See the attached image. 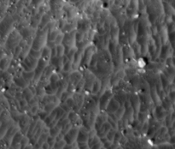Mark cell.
I'll return each mask as SVG.
<instances>
[{"mask_svg":"<svg viewBox=\"0 0 175 149\" xmlns=\"http://www.w3.org/2000/svg\"><path fill=\"white\" fill-rule=\"evenodd\" d=\"M38 64V60L35 59L32 56L28 55L22 63V66L26 72H33L35 71Z\"/></svg>","mask_w":175,"mask_h":149,"instance_id":"6da1fadb","label":"cell"},{"mask_svg":"<svg viewBox=\"0 0 175 149\" xmlns=\"http://www.w3.org/2000/svg\"><path fill=\"white\" fill-rule=\"evenodd\" d=\"M114 97V93L112 92V89L107 90L99 98V108L101 111H106L107 107L111 101V100Z\"/></svg>","mask_w":175,"mask_h":149,"instance_id":"7a4b0ae2","label":"cell"},{"mask_svg":"<svg viewBox=\"0 0 175 149\" xmlns=\"http://www.w3.org/2000/svg\"><path fill=\"white\" fill-rule=\"evenodd\" d=\"M174 57V49L171 45V44H166L163 45L161 48L159 58L162 61H167V59Z\"/></svg>","mask_w":175,"mask_h":149,"instance_id":"3957f363","label":"cell"},{"mask_svg":"<svg viewBox=\"0 0 175 149\" xmlns=\"http://www.w3.org/2000/svg\"><path fill=\"white\" fill-rule=\"evenodd\" d=\"M139 11V2L138 1H131L128 4V7L126 9V15L128 17V19L133 20Z\"/></svg>","mask_w":175,"mask_h":149,"instance_id":"277c9868","label":"cell"},{"mask_svg":"<svg viewBox=\"0 0 175 149\" xmlns=\"http://www.w3.org/2000/svg\"><path fill=\"white\" fill-rule=\"evenodd\" d=\"M91 22L88 18H82L78 19V24H77V32L82 33V34H87L92 28H91Z\"/></svg>","mask_w":175,"mask_h":149,"instance_id":"5b68a950","label":"cell"},{"mask_svg":"<svg viewBox=\"0 0 175 149\" xmlns=\"http://www.w3.org/2000/svg\"><path fill=\"white\" fill-rule=\"evenodd\" d=\"M79 132V129L78 128L73 127L70 131H69V132L65 135L63 140L66 142L67 144H73L74 142L78 139Z\"/></svg>","mask_w":175,"mask_h":149,"instance_id":"8992f818","label":"cell"},{"mask_svg":"<svg viewBox=\"0 0 175 149\" xmlns=\"http://www.w3.org/2000/svg\"><path fill=\"white\" fill-rule=\"evenodd\" d=\"M140 98L139 95H137L134 93H130V102H131V106L134 111V113L136 116H138L137 114L139 113L140 107H141V102H140Z\"/></svg>","mask_w":175,"mask_h":149,"instance_id":"52a82bcc","label":"cell"},{"mask_svg":"<svg viewBox=\"0 0 175 149\" xmlns=\"http://www.w3.org/2000/svg\"><path fill=\"white\" fill-rule=\"evenodd\" d=\"M126 75V72L124 70H120L119 71H117L116 73L112 74L111 76V86L112 87H116L119 85V83L123 80V78Z\"/></svg>","mask_w":175,"mask_h":149,"instance_id":"ba28073f","label":"cell"},{"mask_svg":"<svg viewBox=\"0 0 175 149\" xmlns=\"http://www.w3.org/2000/svg\"><path fill=\"white\" fill-rule=\"evenodd\" d=\"M108 114H107L105 112L99 113V115L98 116V117L96 119V123H95V126H94L95 129H94L98 131L105 123L108 122Z\"/></svg>","mask_w":175,"mask_h":149,"instance_id":"9c48e42d","label":"cell"},{"mask_svg":"<svg viewBox=\"0 0 175 149\" xmlns=\"http://www.w3.org/2000/svg\"><path fill=\"white\" fill-rule=\"evenodd\" d=\"M89 138H90V130H88L86 128H85L83 126L82 128L79 129V132L77 142H78V143L86 142H88Z\"/></svg>","mask_w":175,"mask_h":149,"instance_id":"30bf717a","label":"cell"},{"mask_svg":"<svg viewBox=\"0 0 175 149\" xmlns=\"http://www.w3.org/2000/svg\"><path fill=\"white\" fill-rule=\"evenodd\" d=\"M83 74L81 72L76 70V71H73L70 74V79H69V83L73 84V86H77L79 84V82L83 79Z\"/></svg>","mask_w":175,"mask_h":149,"instance_id":"8fae6325","label":"cell"},{"mask_svg":"<svg viewBox=\"0 0 175 149\" xmlns=\"http://www.w3.org/2000/svg\"><path fill=\"white\" fill-rule=\"evenodd\" d=\"M20 127L22 128V133H28V128L30 126L29 124V117L26 115H22V116H20Z\"/></svg>","mask_w":175,"mask_h":149,"instance_id":"7c38bea8","label":"cell"},{"mask_svg":"<svg viewBox=\"0 0 175 149\" xmlns=\"http://www.w3.org/2000/svg\"><path fill=\"white\" fill-rule=\"evenodd\" d=\"M121 106H120V104L116 100V99L114 97L112 100H111V101L109 102V104H108V107H107V112L108 113H115V112L118 111V109Z\"/></svg>","mask_w":175,"mask_h":149,"instance_id":"4fadbf2b","label":"cell"},{"mask_svg":"<svg viewBox=\"0 0 175 149\" xmlns=\"http://www.w3.org/2000/svg\"><path fill=\"white\" fill-rule=\"evenodd\" d=\"M63 58H59V57H56L51 58L50 60V64L57 70H63Z\"/></svg>","mask_w":175,"mask_h":149,"instance_id":"5bb4252c","label":"cell"},{"mask_svg":"<svg viewBox=\"0 0 175 149\" xmlns=\"http://www.w3.org/2000/svg\"><path fill=\"white\" fill-rule=\"evenodd\" d=\"M13 80H14V82L16 87H21V88H25V89L28 88V82L26 81V80L23 78L22 75H16L13 78Z\"/></svg>","mask_w":175,"mask_h":149,"instance_id":"9a60e30c","label":"cell"},{"mask_svg":"<svg viewBox=\"0 0 175 149\" xmlns=\"http://www.w3.org/2000/svg\"><path fill=\"white\" fill-rule=\"evenodd\" d=\"M155 115L156 119L161 121V120H163L164 118H166V116H168V112L162 106H157L155 110Z\"/></svg>","mask_w":175,"mask_h":149,"instance_id":"2e32d148","label":"cell"},{"mask_svg":"<svg viewBox=\"0 0 175 149\" xmlns=\"http://www.w3.org/2000/svg\"><path fill=\"white\" fill-rule=\"evenodd\" d=\"M51 22V15L45 13L42 16V20H41V23L38 27V30H43Z\"/></svg>","mask_w":175,"mask_h":149,"instance_id":"e0dca14e","label":"cell"},{"mask_svg":"<svg viewBox=\"0 0 175 149\" xmlns=\"http://www.w3.org/2000/svg\"><path fill=\"white\" fill-rule=\"evenodd\" d=\"M150 96L152 98V100H153L154 104H155L157 106H161L162 100V99H161V97H160V95H159L155 87H152L150 88Z\"/></svg>","mask_w":175,"mask_h":149,"instance_id":"ac0fdd59","label":"cell"},{"mask_svg":"<svg viewBox=\"0 0 175 149\" xmlns=\"http://www.w3.org/2000/svg\"><path fill=\"white\" fill-rule=\"evenodd\" d=\"M111 129H112V127H111V125L107 122V123H105L101 127V129L98 130V131H97L98 132V137H104V136H107V135L108 134V132L111 130Z\"/></svg>","mask_w":175,"mask_h":149,"instance_id":"d6986e66","label":"cell"},{"mask_svg":"<svg viewBox=\"0 0 175 149\" xmlns=\"http://www.w3.org/2000/svg\"><path fill=\"white\" fill-rule=\"evenodd\" d=\"M101 89H102V81L99 78H98L95 81V82H94V84L92 86V93H91L92 95H98L100 91H101Z\"/></svg>","mask_w":175,"mask_h":149,"instance_id":"ffe728a7","label":"cell"},{"mask_svg":"<svg viewBox=\"0 0 175 149\" xmlns=\"http://www.w3.org/2000/svg\"><path fill=\"white\" fill-rule=\"evenodd\" d=\"M41 59L50 62L51 60V49L49 48L48 46H45L43 50H42V58Z\"/></svg>","mask_w":175,"mask_h":149,"instance_id":"44dd1931","label":"cell"},{"mask_svg":"<svg viewBox=\"0 0 175 149\" xmlns=\"http://www.w3.org/2000/svg\"><path fill=\"white\" fill-rule=\"evenodd\" d=\"M23 94V98L29 103L34 98V93H33V91H31V89L29 87L24 89V91L22 92Z\"/></svg>","mask_w":175,"mask_h":149,"instance_id":"7402d4cb","label":"cell"},{"mask_svg":"<svg viewBox=\"0 0 175 149\" xmlns=\"http://www.w3.org/2000/svg\"><path fill=\"white\" fill-rule=\"evenodd\" d=\"M61 33H62V30H60L59 28L49 32V33H48V41H49V42H55L56 39L57 38V36H58Z\"/></svg>","mask_w":175,"mask_h":149,"instance_id":"603a6c76","label":"cell"},{"mask_svg":"<svg viewBox=\"0 0 175 149\" xmlns=\"http://www.w3.org/2000/svg\"><path fill=\"white\" fill-rule=\"evenodd\" d=\"M162 106L168 112V111H170V109L172 110V107H173V103L171 102V100H169V98L167 96V97H165L163 100H162Z\"/></svg>","mask_w":175,"mask_h":149,"instance_id":"cb8c5ba5","label":"cell"},{"mask_svg":"<svg viewBox=\"0 0 175 149\" xmlns=\"http://www.w3.org/2000/svg\"><path fill=\"white\" fill-rule=\"evenodd\" d=\"M22 75L23 78L26 80V81L29 83V82H32V81H33V80H34V78L35 72L34 71H33V72H26V71H23Z\"/></svg>","mask_w":175,"mask_h":149,"instance_id":"d4e9b609","label":"cell"},{"mask_svg":"<svg viewBox=\"0 0 175 149\" xmlns=\"http://www.w3.org/2000/svg\"><path fill=\"white\" fill-rule=\"evenodd\" d=\"M10 62H11V60L7 56L5 57V58H2V60H1V68H2L3 71H4L5 70H7L9 67Z\"/></svg>","mask_w":175,"mask_h":149,"instance_id":"484cf974","label":"cell"},{"mask_svg":"<svg viewBox=\"0 0 175 149\" xmlns=\"http://www.w3.org/2000/svg\"><path fill=\"white\" fill-rule=\"evenodd\" d=\"M61 131H62V129H61L58 126H55V127L51 128L49 132H50V136L56 138L57 135H59L61 134Z\"/></svg>","mask_w":175,"mask_h":149,"instance_id":"4316f807","label":"cell"},{"mask_svg":"<svg viewBox=\"0 0 175 149\" xmlns=\"http://www.w3.org/2000/svg\"><path fill=\"white\" fill-rule=\"evenodd\" d=\"M125 113H126V108H125L124 106H121L118 109V111L115 112L114 114H115V116H116V117H117L118 120H121V119L124 117Z\"/></svg>","mask_w":175,"mask_h":149,"instance_id":"83f0119b","label":"cell"},{"mask_svg":"<svg viewBox=\"0 0 175 149\" xmlns=\"http://www.w3.org/2000/svg\"><path fill=\"white\" fill-rule=\"evenodd\" d=\"M29 55L32 56L33 58H34L35 59H37V60H40L41 58H42V51H36V50H34V49L31 48Z\"/></svg>","mask_w":175,"mask_h":149,"instance_id":"f1b7e54d","label":"cell"},{"mask_svg":"<svg viewBox=\"0 0 175 149\" xmlns=\"http://www.w3.org/2000/svg\"><path fill=\"white\" fill-rule=\"evenodd\" d=\"M57 57H59V58H63L65 54H66V49L64 47L63 45H57Z\"/></svg>","mask_w":175,"mask_h":149,"instance_id":"f546056e","label":"cell"},{"mask_svg":"<svg viewBox=\"0 0 175 149\" xmlns=\"http://www.w3.org/2000/svg\"><path fill=\"white\" fill-rule=\"evenodd\" d=\"M148 117H149L148 112H139L138 114V120L142 123H145L147 122Z\"/></svg>","mask_w":175,"mask_h":149,"instance_id":"4dcf8cb0","label":"cell"},{"mask_svg":"<svg viewBox=\"0 0 175 149\" xmlns=\"http://www.w3.org/2000/svg\"><path fill=\"white\" fill-rule=\"evenodd\" d=\"M71 97H73V96L70 94L68 91L64 92V93L62 94L61 98H60V102H61V104H64V103H66V102H67V100H68L69 98H71Z\"/></svg>","mask_w":175,"mask_h":149,"instance_id":"1f68e13d","label":"cell"},{"mask_svg":"<svg viewBox=\"0 0 175 149\" xmlns=\"http://www.w3.org/2000/svg\"><path fill=\"white\" fill-rule=\"evenodd\" d=\"M22 141V135L21 133H16L15 135H14L13 137V141H12V146L16 145L17 143L21 142Z\"/></svg>","mask_w":175,"mask_h":149,"instance_id":"d6a6232c","label":"cell"},{"mask_svg":"<svg viewBox=\"0 0 175 149\" xmlns=\"http://www.w3.org/2000/svg\"><path fill=\"white\" fill-rule=\"evenodd\" d=\"M116 129H111V130L108 132V134L107 135V139H108V142H112L113 141H114V137H115V135H116Z\"/></svg>","mask_w":175,"mask_h":149,"instance_id":"836d02e7","label":"cell"},{"mask_svg":"<svg viewBox=\"0 0 175 149\" xmlns=\"http://www.w3.org/2000/svg\"><path fill=\"white\" fill-rule=\"evenodd\" d=\"M64 36H65V35L62 32L58 36H57V38L56 39V40H55V45L57 46V45H63V39H64Z\"/></svg>","mask_w":175,"mask_h":149,"instance_id":"e575fe53","label":"cell"},{"mask_svg":"<svg viewBox=\"0 0 175 149\" xmlns=\"http://www.w3.org/2000/svg\"><path fill=\"white\" fill-rule=\"evenodd\" d=\"M71 70H73V62L69 61V62L63 66V71L67 72V73H69Z\"/></svg>","mask_w":175,"mask_h":149,"instance_id":"d590c367","label":"cell"},{"mask_svg":"<svg viewBox=\"0 0 175 149\" xmlns=\"http://www.w3.org/2000/svg\"><path fill=\"white\" fill-rule=\"evenodd\" d=\"M49 115H50V114H49L48 112H44V111H41V112H40L39 115H38V116L40 117V119H41L42 121H44V120L48 117Z\"/></svg>","mask_w":175,"mask_h":149,"instance_id":"8d00e7d4","label":"cell"},{"mask_svg":"<svg viewBox=\"0 0 175 149\" xmlns=\"http://www.w3.org/2000/svg\"><path fill=\"white\" fill-rule=\"evenodd\" d=\"M168 97L169 98V100H171V102H172L173 104H175V90L170 91Z\"/></svg>","mask_w":175,"mask_h":149,"instance_id":"74e56055","label":"cell"},{"mask_svg":"<svg viewBox=\"0 0 175 149\" xmlns=\"http://www.w3.org/2000/svg\"><path fill=\"white\" fill-rule=\"evenodd\" d=\"M55 141H56V139H55L54 137H52V136H49L48 139H47V141H46V142L49 144L50 147H52V146H55V144H56Z\"/></svg>","mask_w":175,"mask_h":149,"instance_id":"f35d334b","label":"cell"},{"mask_svg":"<svg viewBox=\"0 0 175 149\" xmlns=\"http://www.w3.org/2000/svg\"><path fill=\"white\" fill-rule=\"evenodd\" d=\"M38 98L37 97H34L29 103H28V105L31 106V107H34V106H38Z\"/></svg>","mask_w":175,"mask_h":149,"instance_id":"ab89813d","label":"cell"},{"mask_svg":"<svg viewBox=\"0 0 175 149\" xmlns=\"http://www.w3.org/2000/svg\"><path fill=\"white\" fill-rule=\"evenodd\" d=\"M145 62L143 58H139V60H137V66L139 68H144L145 67Z\"/></svg>","mask_w":175,"mask_h":149,"instance_id":"60d3db41","label":"cell"},{"mask_svg":"<svg viewBox=\"0 0 175 149\" xmlns=\"http://www.w3.org/2000/svg\"><path fill=\"white\" fill-rule=\"evenodd\" d=\"M38 106H34V107H32L31 108V112L33 113V114H36L37 113V112L38 111Z\"/></svg>","mask_w":175,"mask_h":149,"instance_id":"b9f144b4","label":"cell"},{"mask_svg":"<svg viewBox=\"0 0 175 149\" xmlns=\"http://www.w3.org/2000/svg\"><path fill=\"white\" fill-rule=\"evenodd\" d=\"M169 142H170L171 144H174H174H175V135L172 136V137L170 138V140H169Z\"/></svg>","mask_w":175,"mask_h":149,"instance_id":"7bdbcfd3","label":"cell"},{"mask_svg":"<svg viewBox=\"0 0 175 149\" xmlns=\"http://www.w3.org/2000/svg\"><path fill=\"white\" fill-rule=\"evenodd\" d=\"M25 149H32V148H31L30 147H28V146H27V147L25 148Z\"/></svg>","mask_w":175,"mask_h":149,"instance_id":"ee69618b","label":"cell"}]
</instances>
